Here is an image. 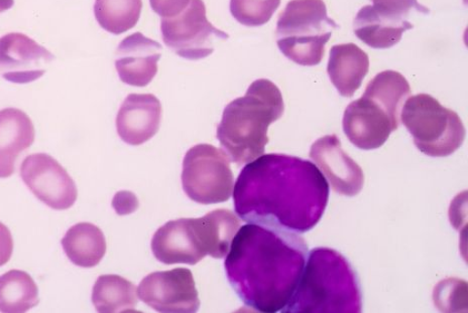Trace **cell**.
I'll return each mask as SVG.
<instances>
[{
    "mask_svg": "<svg viewBox=\"0 0 468 313\" xmlns=\"http://www.w3.org/2000/svg\"><path fill=\"white\" fill-rule=\"evenodd\" d=\"M329 184L317 166L282 153L260 156L234 185L238 216L247 223L295 234L314 229L325 213Z\"/></svg>",
    "mask_w": 468,
    "mask_h": 313,
    "instance_id": "cell-1",
    "label": "cell"
},
{
    "mask_svg": "<svg viewBox=\"0 0 468 313\" xmlns=\"http://www.w3.org/2000/svg\"><path fill=\"white\" fill-rule=\"evenodd\" d=\"M307 256L301 235L248 223L233 238L224 268L243 305L261 313H278L294 295Z\"/></svg>",
    "mask_w": 468,
    "mask_h": 313,
    "instance_id": "cell-2",
    "label": "cell"
},
{
    "mask_svg": "<svg viewBox=\"0 0 468 313\" xmlns=\"http://www.w3.org/2000/svg\"><path fill=\"white\" fill-rule=\"evenodd\" d=\"M363 293L357 273L335 249L308 253L294 295L282 313H359Z\"/></svg>",
    "mask_w": 468,
    "mask_h": 313,
    "instance_id": "cell-3",
    "label": "cell"
},
{
    "mask_svg": "<svg viewBox=\"0 0 468 313\" xmlns=\"http://www.w3.org/2000/svg\"><path fill=\"white\" fill-rule=\"evenodd\" d=\"M285 112L279 88L268 79L253 82L245 96L230 102L218 127V140L239 166L257 160L269 143L268 130Z\"/></svg>",
    "mask_w": 468,
    "mask_h": 313,
    "instance_id": "cell-4",
    "label": "cell"
},
{
    "mask_svg": "<svg viewBox=\"0 0 468 313\" xmlns=\"http://www.w3.org/2000/svg\"><path fill=\"white\" fill-rule=\"evenodd\" d=\"M337 27L327 16L324 0H291L278 19L277 45L289 60L300 66H317Z\"/></svg>",
    "mask_w": 468,
    "mask_h": 313,
    "instance_id": "cell-5",
    "label": "cell"
},
{
    "mask_svg": "<svg viewBox=\"0 0 468 313\" xmlns=\"http://www.w3.org/2000/svg\"><path fill=\"white\" fill-rule=\"evenodd\" d=\"M399 115L416 148L431 158H446L464 142L466 131L461 117L431 95L410 97Z\"/></svg>",
    "mask_w": 468,
    "mask_h": 313,
    "instance_id": "cell-6",
    "label": "cell"
},
{
    "mask_svg": "<svg viewBox=\"0 0 468 313\" xmlns=\"http://www.w3.org/2000/svg\"><path fill=\"white\" fill-rule=\"evenodd\" d=\"M401 107L393 93L370 81L362 98L351 102L345 111V134L359 150L382 148L399 129Z\"/></svg>",
    "mask_w": 468,
    "mask_h": 313,
    "instance_id": "cell-7",
    "label": "cell"
},
{
    "mask_svg": "<svg viewBox=\"0 0 468 313\" xmlns=\"http://www.w3.org/2000/svg\"><path fill=\"white\" fill-rule=\"evenodd\" d=\"M234 177L226 152L211 144L193 146L183 162L182 184L193 202L213 204L228 202Z\"/></svg>",
    "mask_w": 468,
    "mask_h": 313,
    "instance_id": "cell-8",
    "label": "cell"
},
{
    "mask_svg": "<svg viewBox=\"0 0 468 313\" xmlns=\"http://www.w3.org/2000/svg\"><path fill=\"white\" fill-rule=\"evenodd\" d=\"M154 256L160 262L197 266L207 256L217 258L207 214L199 219H178L165 223L152 240Z\"/></svg>",
    "mask_w": 468,
    "mask_h": 313,
    "instance_id": "cell-9",
    "label": "cell"
},
{
    "mask_svg": "<svg viewBox=\"0 0 468 313\" xmlns=\"http://www.w3.org/2000/svg\"><path fill=\"white\" fill-rule=\"evenodd\" d=\"M161 32L165 46L191 61L210 56L218 42L229 38L227 33L208 22L203 0H191L180 15L163 17Z\"/></svg>",
    "mask_w": 468,
    "mask_h": 313,
    "instance_id": "cell-10",
    "label": "cell"
},
{
    "mask_svg": "<svg viewBox=\"0 0 468 313\" xmlns=\"http://www.w3.org/2000/svg\"><path fill=\"white\" fill-rule=\"evenodd\" d=\"M138 296L146 306L163 313H194L200 308L193 274L186 268L150 274L142 280Z\"/></svg>",
    "mask_w": 468,
    "mask_h": 313,
    "instance_id": "cell-11",
    "label": "cell"
},
{
    "mask_svg": "<svg viewBox=\"0 0 468 313\" xmlns=\"http://www.w3.org/2000/svg\"><path fill=\"white\" fill-rule=\"evenodd\" d=\"M21 178L29 191L53 210L70 209L77 200L75 182L51 155L27 156L21 165Z\"/></svg>",
    "mask_w": 468,
    "mask_h": 313,
    "instance_id": "cell-12",
    "label": "cell"
},
{
    "mask_svg": "<svg viewBox=\"0 0 468 313\" xmlns=\"http://www.w3.org/2000/svg\"><path fill=\"white\" fill-rule=\"evenodd\" d=\"M54 55L31 37L11 33L0 37V75L8 82L27 84L44 76Z\"/></svg>",
    "mask_w": 468,
    "mask_h": 313,
    "instance_id": "cell-13",
    "label": "cell"
},
{
    "mask_svg": "<svg viewBox=\"0 0 468 313\" xmlns=\"http://www.w3.org/2000/svg\"><path fill=\"white\" fill-rule=\"evenodd\" d=\"M309 155L335 193L355 197L362 192L364 171L341 148V141L335 134L321 137L312 144Z\"/></svg>",
    "mask_w": 468,
    "mask_h": 313,
    "instance_id": "cell-14",
    "label": "cell"
},
{
    "mask_svg": "<svg viewBox=\"0 0 468 313\" xmlns=\"http://www.w3.org/2000/svg\"><path fill=\"white\" fill-rule=\"evenodd\" d=\"M162 51L160 43L141 33L126 37L116 51L115 68L121 80L130 86H148L158 73Z\"/></svg>",
    "mask_w": 468,
    "mask_h": 313,
    "instance_id": "cell-15",
    "label": "cell"
},
{
    "mask_svg": "<svg viewBox=\"0 0 468 313\" xmlns=\"http://www.w3.org/2000/svg\"><path fill=\"white\" fill-rule=\"evenodd\" d=\"M162 121V105L153 94H130L116 117V130L125 143L138 146L157 134Z\"/></svg>",
    "mask_w": 468,
    "mask_h": 313,
    "instance_id": "cell-16",
    "label": "cell"
},
{
    "mask_svg": "<svg viewBox=\"0 0 468 313\" xmlns=\"http://www.w3.org/2000/svg\"><path fill=\"white\" fill-rule=\"evenodd\" d=\"M33 121L22 110H0V179L12 177L16 160L35 141Z\"/></svg>",
    "mask_w": 468,
    "mask_h": 313,
    "instance_id": "cell-17",
    "label": "cell"
},
{
    "mask_svg": "<svg viewBox=\"0 0 468 313\" xmlns=\"http://www.w3.org/2000/svg\"><path fill=\"white\" fill-rule=\"evenodd\" d=\"M368 70V56L358 46L343 44L331 47L327 73L341 96L353 97Z\"/></svg>",
    "mask_w": 468,
    "mask_h": 313,
    "instance_id": "cell-18",
    "label": "cell"
},
{
    "mask_svg": "<svg viewBox=\"0 0 468 313\" xmlns=\"http://www.w3.org/2000/svg\"><path fill=\"white\" fill-rule=\"evenodd\" d=\"M61 243L67 257L83 268L99 266L106 253L104 234L91 223L76 224L67 231Z\"/></svg>",
    "mask_w": 468,
    "mask_h": 313,
    "instance_id": "cell-19",
    "label": "cell"
},
{
    "mask_svg": "<svg viewBox=\"0 0 468 313\" xmlns=\"http://www.w3.org/2000/svg\"><path fill=\"white\" fill-rule=\"evenodd\" d=\"M413 27L410 22L399 23L378 16L370 5L360 9L354 22L355 34L359 40L380 50L397 45L404 33Z\"/></svg>",
    "mask_w": 468,
    "mask_h": 313,
    "instance_id": "cell-20",
    "label": "cell"
},
{
    "mask_svg": "<svg viewBox=\"0 0 468 313\" xmlns=\"http://www.w3.org/2000/svg\"><path fill=\"white\" fill-rule=\"evenodd\" d=\"M138 301V289L119 276H101L93 287L92 303L101 313L133 311Z\"/></svg>",
    "mask_w": 468,
    "mask_h": 313,
    "instance_id": "cell-21",
    "label": "cell"
},
{
    "mask_svg": "<svg viewBox=\"0 0 468 313\" xmlns=\"http://www.w3.org/2000/svg\"><path fill=\"white\" fill-rule=\"evenodd\" d=\"M38 303V288L28 273L14 269L0 276V312L24 313Z\"/></svg>",
    "mask_w": 468,
    "mask_h": 313,
    "instance_id": "cell-22",
    "label": "cell"
},
{
    "mask_svg": "<svg viewBox=\"0 0 468 313\" xmlns=\"http://www.w3.org/2000/svg\"><path fill=\"white\" fill-rule=\"evenodd\" d=\"M142 8V0H95L94 15L106 32L122 35L139 23Z\"/></svg>",
    "mask_w": 468,
    "mask_h": 313,
    "instance_id": "cell-23",
    "label": "cell"
},
{
    "mask_svg": "<svg viewBox=\"0 0 468 313\" xmlns=\"http://www.w3.org/2000/svg\"><path fill=\"white\" fill-rule=\"evenodd\" d=\"M281 5V0H230V13L247 26H261L269 23Z\"/></svg>",
    "mask_w": 468,
    "mask_h": 313,
    "instance_id": "cell-24",
    "label": "cell"
},
{
    "mask_svg": "<svg viewBox=\"0 0 468 313\" xmlns=\"http://www.w3.org/2000/svg\"><path fill=\"white\" fill-rule=\"evenodd\" d=\"M447 293V296L442 293L434 292V302L438 308L442 311H460L462 308L466 309L467 302L460 297L466 298V282L458 279H446L435 287Z\"/></svg>",
    "mask_w": 468,
    "mask_h": 313,
    "instance_id": "cell-25",
    "label": "cell"
},
{
    "mask_svg": "<svg viewBox=\"0 0 468 313\" xmlns=\"http://www.w3.org/2000/svg\"><path fill=\"white\" fill-rule=\"evenodd\" d=\"M373 6L379 12L408 21L414 14L428 15L429 8L418 3V0H372Z\"/></svg>",
    "mask_w": 468,
    "mask_h": 313,
    "instance_id": "cell-26",
    "label": "cell"
},
{
    "mask_svg": "<svg viewBox=\"0 0 468 313\" xmlns=\"http://www.w3.org/2000/svg\"><path fill=\"white\" fill-rule=\"evenodd\" d=\"M191 0H150L153 11L162 17H172L180 15Z\"/></svg>",
    "mask_w": 468,
    "mask_h": 313,
    "instance_id": "cell-27",
    "label": "cell"
},
{
    "mask_svg": "<svg viewBox=\"0 0 468 313\" xmlns=\"http://www.w3.org/2000/svg\"><path fill=\"white\" fill-rule=\"evenodd\" d=\"M140 207L139 199L130 191H121L114 195L112 208L120 216L134 213Z\"/></svg>",
    "mask_w": 468,
    "mask_h": 313,
    "instance_id": "cell-28",
    "label": "cell"
},
{
    "mask_svg": "<svg viewBox=\"0 0 468 313\" xmlns=\"http://www.w3.org/2000/svg\"><path fill=\"white\" fill-rule=\"evenodd\" d=\"M14 252V239L11 231L0 222V267L11 260Z\"/></svg>",
    "mask_w": 468,
    "mask_h": 313,
    "instance_id": "cell-29",
    "label": "cell"
},
{
    "mask_svg": "<svg viewBox=\"0 0 468 313\" xmlns=\"http://www.w3.org/2000/svg\"><path fill=\"white\" fill-rule=\"evenodd\" d=\"M15 5V0H0V14L8 11Z\"/></svg>",
    "mask_w": 468,
    "mask_h": 313,
    "instance_id": "cell-30",
    "label": "cell"
}]
</instances>
